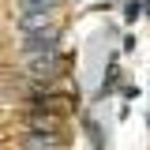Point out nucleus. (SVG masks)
Listing matches in <instances>:
<instances>
[{"mask_svg":"<svg viewBox=\"0 0 150 150\" xmlns=\"http://www.w3.org/2000/svg\"><path fill=\"white\" fill-rule=\"evenodd\" d=\"M19 30H23V38H34V34H60V15H56V11H23Z\"/></svg>","mask_w":150,"mask_h":150,"instance_id":"f257e3e1","label":"nucleus"},{"mask_svg":"<svg viewBox=\"0 0 150 150\" xmlns=\"http://www.w3.org/2000/svg\"><path fill=\"white\" fill-rule=\"evenodd\" d=\"M60 64H64V60H60V49H56V53L30 56V60H26V68H30V75H34L38 83H53L56 75H60Z\"/></svg>","mask_w":150,"mask_h":150,"instance_id":"f03ea898","label":"nucleus"},{"mask_svg":"<svg viewBox=\"0 0 150 150\" xmlns=\"http://www.w3.org/2000/svg\"><path fill=\"white\" fill-rule=\"evenodd\" d=\"M60 49V34H34V38H23V56H45Z\"/></svg>","mask_w":150,"mask_h":150,"instance_id":"7ed1b4c3","label":"nucleus"},{"mask_svg":"<svg viewBox=\"0 0 150 150\" xmlns=\"http://www.w3.org/2000/svg\"><path fill=\"white\" fill-rule=\"evenodd\" d=\"M26 128H30V131H45V135H60V116H56V112L30 109V116H26Z\"/></svg>","mask_w":150,"mask_h":150,"instance_id":"20e7f679","label":"nucleus"},{"mask_svg":"<svg viewBox=\"0 0 150 150\" xmlns=\"http://www.w3.org/2000/svg\"><path fill=\"white\" fill-rule=\"evenodd\" d=\"M64 139L60 135H45V131H26V150H60Z\"/></svg>","mask_w":150,"mask_h":150,"instance_id":"39448f33","label":"nucleus"},{"mask_svg":"<svg viewBox=\"0 0 150 150\" xmlns=\"http://www.w3.org/2000/svg\"><path fill=\"white\" fill-rule=\"evenodd\" d=\"M23 11H60V0H19Z\"/></svg>","mask_w":150,"mask_h":150,"instance_id":"423d86ee","label":"nucleus"}]
</instances>
